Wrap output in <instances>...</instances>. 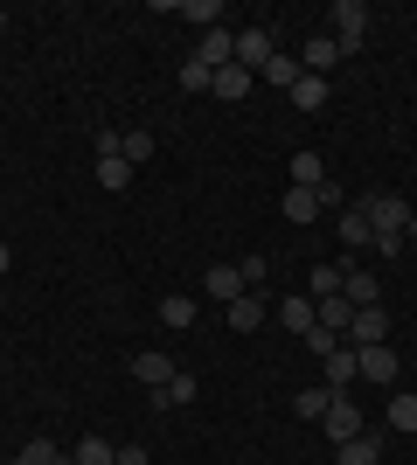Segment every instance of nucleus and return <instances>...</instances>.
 Wrapping results in <instances>:
<instances>
[{"label": "nucleus", "instance_id": "f257e3e1", "mask_svg": "<svg viewBox=\"0 0 417 465\" xmlns=\"http://www.w3.org/2000/svg\"><path fill=\"white\" fill-rule=\"evenodd\" d=\"M327 35L341 42V56H355L362 35H369V7H362V0H334V7H327Z\"/></svg>", "mask_w": 417, "mask_h": 465}, {"label": "nucleus", "instance_id": "f03ea898", "mask_svg": "<svg viewBox=\"0 0 417 465\" xmlns=\"http://www.w3.org/2000/svg\"><path fill=\"white\" fill-rule=\"evenodd\" d=\"M355 375H362V382H376V389H397L403 361H397L390 341H376V348H355Z\"/></svg>", "mask_w": 417, "mask_h": 465}, {"label": "nucleus", "instance_id": "7ed1b4c3", "mask_svg": "<svg viewBox=\"0 0 417 465\" xmlns=\"http://www.w3.org/2000/svg\"><path fill=\"white\" fill-rule=\"evenodd\" d=\"M362 215H369V230L376 236H403V223H411V202H403V194H369V202H362Z\"/></svg>", "mask_w": 417, "mask_h": 465}, {"label": "nucleus", "instance_id": "20e7f679", "mask_svg": "<svg viewBox=\"0 0 417 465\" xmlns=\"http://www.w3.org/2000/svg\"><path fill=\"white\" fill-rule=\"evenodd\" d=\"M341 341H348V348H376V341H390V306H355V320H348Z\"/></svg>", "mask_w": 417, "mask_h": 465}, {"label": "nucleus", "instance_id": "39448f33", "mask_svg": "<svg viewBox=\"0 0 417 465\" xmlns=\"http://www.w3.org/2000/svg\"><path fill=\"white\" fill-rule=\"evenodd\" d=\"M334 202V188H285V202H278V215L285 223H320V209Z\"/></svg>", "mask_w": 417, "mask_h": 465}, {"label": "nucleus", "instance_id": "423d86ee", "mask_svg": "<svg viewBox=\"0 0 417 465\" xmlns=\"http://www.w3.org/2000/svg\"><path fill=\"white\" fill-rule=\"evenodd\" d=\"M320 430H327V438H334V445H348V438H362V410L348 403V396H334V403H327V417H320Z\"/></svg>", "mask_w": 417, "mask_h": 465}, {"label": "nucleus", "instance_id": "0eeeda50", "mask_svg": "<svg viewBox=\"0 0 417 465\" xmlns=\"http://www.w3.org/2000/svg\"><path fill=\"white\" fill-rule=\"evenodd\" d=\"M251 84H258V77H251V70H243L237 56L223 63V70H209V97H223V104H237V97H251Z\"/></svg>", "mask_w": 417, "mask_h": 465}, {"label": "nucleus", "instance_id": "6e6552de", "mask_svg": "<svg viewBox=\"0 0 417 465\" xmlns=\"http://www.w3.org/2000/svg\"><path fill=\"white\" fill-rule=\"evenodd\" d=\"M334 63H341V42L327 35V28H313V35H306V56H299V70H306V77H327Z\"/></svg>", "mask_w": 417, "mask_h": 465}, {"label": "nucleus", "instance_id": "1a4fd4ad", "mask_svg": "<svg viewBox=\"0 0 417 465\" xmlns=\"http://www.w3.org/2000/svg\"><path fill=\"white\" fill-rule=\"evenodd\" d=\"M272 56H278V49H272V28H237V63L251 70V77H258Z\"/></svg>", "mask_w": 417, "mask_h": 465}, {"label": "nucleus", "instance_id": "9d476101", "mask_svg": "<svg viewBox=\"0 0 417 465\" xmlns=\"http://www.w3.org/2000/svg\"><path fill=\"white\" fill-rule=\"evenodd\" d=\"M320 375H327V389H334V396H348V382H362V375H355V348L341 341L334 354H320Z\"/></svg>", "mask_w": 417, "mask_h": 465}, {"label": "nucleus", "instance_id": "9b49d317", "mask_svg": "<svg viewBox=\"0 0 417 465\" xmlns=\"http://www.w3.org/2000/svg\"><path fill=\"white\" fill-rule=\"evenodd\" d=\"M278 327L306 341V333H313V292H306V299H278Z\"/></svg>", "mask_w": 417, "mask_h": 465}, {"label": "nucleus", "instance_id": "f8f14e48", "mask_svg": "<svg viewBox=\"0 0 417 465\" xmlns=\"http://www.w3.org/2000/svg\"><path fill=\"white\" fill-rule=\"evenodd\" d=\"M202 63H209V70H223V63L237 56V28H209V35H202V49H195Z\"/></svg>", "mask_w": 417, "mask_h": 465}, {"label": "nucleus", "instance_id": "ddd939ff", "mask_svg": "<svg viewBox=\"0 0 417 465\" xmlns=\"http://www.w3.org/2000/svg\"><path fill=\"white\" fill-rule=\"evenodd\" d=\"M341 299H348V306H382V285L362 272V264H348V285H341Z\"/></svg>", "mask_w": 417, "mask_h": 465}, {"label": "nucleus", "instance_id": "4468645a", "mask_svg": "<svg viewBox=\"0 0 417 465\" xmlns=\"http://www.w3.org/2000/svg\"><path fill=\"white\" fill-rule=\"evenodd\" d=\"M230 327H237V333H258V327H264V292H243V299H230Z\"/></svg>", "mask_w": 417, "mask_h": 465}, {"label": "nucleus", "instance_id": "2eb2a0df", "mask_svg": "<svg viewBox=\"0 0 417 465\" xmlns=\"http://www.w3.org/2000/svg\"><path fill=\"white\" fill-rule=\"evenodd\" d=\"M133 375H139V382H146V389H167V382H174V361H167V354H133Z\"/></svg>", "mask_w": 417, "mask_h": 465}, {"label": "nucleus", "instance_id": "dca6fc26", "mask_svg": "<svg viewBox=\"0 0 417 465\" xmlns=\"http://www.w3.org/2000/svg\"><path fill=\"white\" fill-rule=\"evenodd\" d=\"M174 15L195 21L202 35H209V28H223V0H174Z\"/></svg>", "mask_w": 417, "mask_h": 465}, {"label": "nucleus", "instance_id": "f3484780", "mask_svg": "<svg viewBox=\"0 0 417 465\" xmlns=\"http://www.w3.org/2000/svg\"><path fill=\"white\" fill-rule=\"evenodd\" d=\"M258 77L272 84V91H293V84L306 77V70H299V56H285V49H278V56H272V63H264V70H258Z\"/></svg>", "mask_w": 417, "mask_h": 465}, {"label": "nucleus", "instance_id": "a211bd4d", "mask_svg": "<svg viewBox=\"0 0 417 465\" xmlns=\"http://www.w3.org/2000/svg\"><path fill=\"white\" fill-rule=\"evenodd\" d=\"M243 292L251 285H243L237 264H209V299H243Z\"/></svg>", "mask_w": 417, "mask_h": 465}, {"label": "nucleus", "instance_id": "6ab92c4d", "mask_svg": "<svg viewBox=\"0 0 417 465\" xmlns=\"http://www.w3.org/2000/svg\"><path fill=\"white\" fill-rule=\"evenodd\" d=\"M160 327L188 333V327H195V299H181V292H167V299H160Z\"/></svg>", "mask_w": 417, "mask_h": 465}, {"label": "nucleus", "instance_id": "aec40b11", "mask_svg": "<svg viewBox=\"0 0 417 465\" xmlns=\"http://www.w3.org/2000/svg\"><path fill=\"white\" fill-rule=\"evenodd\" d=\"M341 243H348V251H369V243H376V230H369L362 209H341Z\"/></svg>", "mask_w": 417, "mask_h": 465}, {"label": "nucleus", "instance_id": "412c9836", "mask_svg": "<svg viewBox=\"0 0 417 465\" xmlns=\"http://www.w3.org/2000/svg\"><path fill=\"white\" fill-rule=\"evenodd\" d=\"M327 403H334V389H327V382H320V389H299V396H293V417L320 424V417H327Z\"/></svg>", "mask_w": 417, "mask_h": 465}, {"label": "nucleus", "instance_id": "4be33fe9", "mask_svg": "<svg viewBox=\"0 0 417 465\" xmlns=\"http://www.w3.org/2000/svg\"><path fill=\"white\" fill-rule=\"evenodd\" d=\"M313 320H320V327H327V333H348V320H355V306H348V299H341V292H334V299H320V306H313Z\"/></svg>", "mask_w": 417, "mask_h": 465}, {"label": "nucleus", "instance_id": "5701e85b", "mask_svg": "<svg viewBox=\"0 0 417 465\" xmlns=\"http://www.w3.org/2000/svg\"><path fill=\"white\" fill-rule=\"evenodd\" d=\"M327 97H334V84H327V77H299L293 84V104H299V112H320Z\"/></svg>", "mask_w": 417, "mask_h": 465}, {"label": "nucleus", "instance_id": "b1692460", "mask_svg": "<svg viewBox=\"0 0 417 465\" xmlns=\"http://www.w3.org/2000/svg\"><path fill=\"white\" fill-rule=\"evenodd\" d=\"M293 188H327V167H320L313 146H306V153H293Z\"/></svg>", "mask_w": 417, "mask_h": 465}, {"label": "nucleus", "instance_id": "393cba45", "mask_svg": "<svg viewBox=\"0 0 417 465\" xmlns=\"http://www.w3.org/2000/svg\"><path fill=\"white\" fill-rule=\"evenodd\" d=\"M390 430L417 438V396H411V389H397V396H390Z\"/></svg>", "mask_w": 417, "mask_h": 465}, {"label": "nucleus", "instance_id": "a878e982", "mask_svg": "<svg viewBox=\"0 0 417 465\" xmlns=\"http://www.w3.org/2000/svg\"><path fill=\"white\" fill-rule=\"evenodd\" d=\"M70 459H77V465H119V445H104L98 430H91V438H77V451H70Z\"/></svg>", "mask_w": 417, "mask_h": 465}, {"label": "nucleus", "instance_id": "bb28decb", "mask_svg": "<svg viewBox=\"0 0 417 465\" xmlns=\"http://www.w3.org/2000/svg\"><path fill=\"white\" fill-rule=\"evenodd\" d=\"M181 403H195V375H174L167 389H154V410H181Z\"/></svg>", "mask_w": 417, "mask_h": 465}, {"label": "nucleus", "instance_id": "cd10ccee", "mask_svg": "<svg viewBox=\"0 0 417 465\" xmlns=\"http://www.w3.org/2000/svg\"><path fill=\"white\" fill-rule=\"evenodd\" d=\"M119 160L125 167H146L154 160V133H119Z\"/></svg>", "mask_w": 417, "mask_h": 465}, {"label": "nucleus", "instance_id": "c85d7f7f", "mask_svg": "<svg viewBox=\"0 0 417 465\" xmlns=\"http://www.w3.org/2000/svg\"><path fill=\"white\" fill-rule=\"evenodd\" d=\"M334 451H341V465H376V459H382V445L369 438V430H362V438H348V445H334Z\"/></svg>", "mask_w": 417, "mask_h": 465}, {"label": "nucleus", "instance_id": "c756f323", "mask_svg": "<svg viewBox=\"0 0 417 465\" xmlns=\"http://www.w3.org/2000/svg\"><path fill=\"white\" fill-rule=\"evenodd\" d=\"M348 285V264H313V299H334Z\"/></svg>", "mask_w": 417, "mask_h": 465}, {"label": "nucleus", "instance_id": "7c9ffc66", "mask_svg": "<svg viewBox=\"0 0 417 465\" xmlns=\"http://www.w3.org/2000/svg\"><path fill=\"white\" fill-rule=\"evenodd\" d=\"M98 188H112V194H119V188H133V167H125L119 153H112V160H98Z\"/></svg>", "mask_w": 417, "mask_h": 465}, {"label": "nucleus", "instance_id": "2f4dec72", "mask_svg": "<svg viewBox=\"0 0 417 465\" xmlns=\"http://www.w3.org/2000/svg\"><path fill=\"white\" fill-rule=\"evenodd\" d=\"M174 84H181V91H209V63H202V56H188V63L174 70Z\"/></svg>", "mask_w": 417, "mask_h": 465}, {"label": "nucleus", "instance_id": "473e14b6", "mask_svg": "<svg viewBox=\"0 0 417 465\" xmlns=\"http://www.w3.org/2000/svg\"><path fill=\"white\" fill-rule=\"evenodd\" d=\"M56 459H63V451L49 445V438H28V445H21V459H15V465H56Z\"/></svg>", "mask_w": 417, "mask_h": 465}, {"label": "nucleus", "instance_id": "72a5a7b5", "mask_svg": "<svg viewBox=\"0 0 417 465\" xmlns=\"http://www.w3.org/2000/svg\"><path fill=\"white\" fill-rule=\"evenodd\" d=\"M334 348H341V333H327V327L313 320V333H306V354H334Z\"/></svg>", "mask_w": 417, "mask_h": 465}, {"label": "nucleus", "instance_id": "f704fd0d", "mask_svg": "<svg viewBox=\"0 0 417 465\" xmlns=\"http://www.w3.org/2000/svg\"><path fill=\"white\" fill-rule=\"evenodd\" d=\"M237 272H243V285H251V292H258V285H264V272H272V264H264V251H258V257H243V264H237Z\"/></svg>", "mask_w": 417, "mask_h": 465}, {"label": "nucleus", "instance_id": "c9c22d12", "mask_svg": "<svg viewBox=\"0 0 417 465\" xmlns=\"http://www.w3.org/2000/svg\"><path fill=\"white\" fill-rule=\"evenodd\" d=\"M7 272H15V251H7V243H0V278H7Z\"/></svg>", "mask_w": 417, "mask_h": 465}, {"label": "nucleus", "instance_id": "e433bc0d", "mask_svg": "<svg viewBox=\"0 0 417 465\" xmlns=\"http://www.w3.org/2000/svg\"><path fill=\"white\" fill-rule=\"evenodd\" d=\"M403 243H417V209H411V223H403Z\"/></svg>", "mask_w": 417, "mask_h": 465}, {"label": "nucleus", "instance_id": "4c0bfd02", "mask_svg": "<svg viewBox=\"0 0 417 465\" xmlns=\"http://www.w3.org/2000/svg\"><path fill=\"white\" fill-rule=\"evenodd\" d=\"M0 28H7V15H0Z\"/></svg>", "mask_w": 417, "mask_h": 465}]
</instances>
